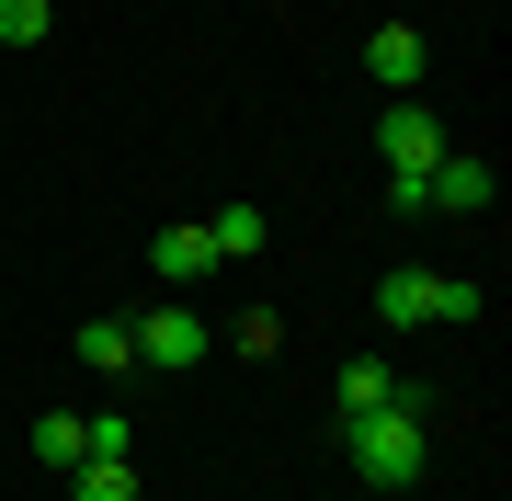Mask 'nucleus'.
<instances>
[{
    "label": "nucleus",
    "mask_w": 512,
    "mask_h": 501,
    "mask_svg": "<svg viewBox=\"0 0 512 501\" xmlns=\"http://www.w3.org/2000/svg\"><path fill=\"white\" fill-rule=\"evenodd\" d=\"M444 149H456V137H444V114L421 103V92H399V103H387V126H376V160H387V183H421V171H433Z\"/></svg>",
    "instance_id": "7ed1b4c3"
},
{
    "label": "nucleus",
    "mask_w": 512,
    "mask_h": 501,
    "mask_svg": "<svg viewBox=\"0 0 512 501\" xmlns=\"http://www.w3.org/2000/svg\"><path fill=\"white\" fill-rule=\"evenodd\" d=\"M126 331H137V365H160V376H183V365H205V353H217V331H205L194 297H160L148 319H126Z\"/></svg>",
    "instance_id": "20e7f679"
},
{
    "label": "nucleus",
    "mask_w": 512,
    "mask_h": 501,
    "mask_svg": "<svg viewBox=\"0 0 512 501\" xmlns=\"http://www.w3.org/2000/svg\"><path fill=\"white\" fill-rule=\"evenodd\" d=\"M353 479H365V490H387V501H399L410 479H421V456H433V445H421V410L410 399H387V410H353Z\"/></svg>",
    "instance_id": "f257e3e1"
},
{
    "label": "nucleus",
    "mask_w": 512,
    "mask_h": 501,
    "mask_svg": "<svg viewBox=\"0 0 512 501\" xmlns=\"http://www.w3.org/2000/svg\"><path fill=\"white\" fill-rule=\"evenodd\" d=\"M205 240H217V262H251L274 228H262V205H217V217H205Z\"/></svg>",
    "instance_id": "9d476101"
},
{
    "label": "nucleus",
    "mask_w": 512,
    "mask_h": 501,
    "mask_svg": "<svg viewBox=\"0 0 512 501\" xmlns=\"http://www.w3.org/2000/svg\"><path fill=\"white\" fill-rule=\"evenodd\" d=\"M148 262H160V285H171V297H194V285L217 274V240H205V217L160 228V240H148Z\"/></svg>",
    "instance_id": "423d86ee"
},
{
    "label": "nucleus",
    "mask_w": 512,
    "mask_h": 501,
    "mask_svg": "<svg viewBox=\"0 0 512 501\" xmlns=\"http://www.w3.org/2000/svg\"><path fill=\"white\" fill-rule=\"evenodd\" d=\"M69 353H80L92 376H137V331H126V319H80V331H69Z\"/></svg>",
    "instance_id": "6e6552de"
},
{
    "label": "nucleus",
    "mask_w": 512,
    "mask_h": 501,
    "mask_svg": "<svg viewBox=\"0 0 512 501\" xmlns=\"http://www.w3.org/2000/svg\"><path fill=\"white\" fill-rule=\"evenodd\" d=\"M57 35V0H0V57L12 46H46Z\"/></svg>",
    "instance_id": "f8f14e48"
},
{
    "label": "nucleus",
    "mask_w": 512,
    "mask_h": 501,
    "mask_svg": "<svg viewBox=\"0 0 512 501\" xmlns=\"http://www.w3.org/2000/svg\"><path fill=\"white\" fill-rule=\"evenodd\" d=\"M421 194H433L444 217H490V160H456V149H444L433 171H421Z\"/></svg>",
    "instance_id": "0eeeda50"
},
{
    "label": "nucleus",
    "mask_w": 512,
    "mask_h": 501,
    "mask_svg": "<svg viewBox=\"0 0 512 501\" xmlns=\"http://www.w3.org/2000/svg\"><path fill=\"white\" fill-rule=\"evenodd\" d=\"M387 399H399V376H387L376 353H353V365L330 376V410H342V422H353V410H387Z\"/></svg>",
    "instance_id": "1a4fd4ad"
},
{
    "label": "nucleus",
    "mask_w": 512,
    "mask_h": 501,
    "mask_svg": "<svg viewBox=\"0 0 512 501\" xmlns=\"http://www.w3.org/2000/svg\"><path fill=\"white\" fill-rule=\"evenodd\" d=\"M353 501H387V490H353Z\"/></svg>",
    "instance_id": "dca6fc26"
},
{
    "label": "nucleus",
    "mask_w": 512,
    "mask_h": 501,
    "mask_svg": "<svg viewBox=\"0 0 512 501\" xmlns=\"http://www.w3.org/2000/svg\"><path fill=\"white\" fill-rule=\"evenodd\" d=\"M376 319H387V331H467V319H478V285H467V274H421V262H399V274L376 285Z\"/></svg>",
    "instance_id": "f03ea898"
},
{
    "label": "nucleus",
    "mask_w": 512,
    "mask_h": 501,
    "mask_svg": "<svg viewBox=\"0 0 512 501\" xmlns=\"http://www.w3.org/2000/svg\"><path fill=\"white\" fill-rule=\"evenodd\" d=\"M35 456L46 467H80V410H35Z\"/></svg>",
    "instance_id": "4468645a"
},
{
    "label": "nucleus",
    "mask_w": 512,
    "mask_h": 501,
    "mask_svg": "<svg viewBox=\"0 0 512 501\" xmlns=\"http://www.w3.org/2000/svg\"><path fill=\"white\" fill-rule=\"evenodd\" d=\"M80 456H114V467H126V410H80Z\"/></svg>",
    "instance_id": "2eb2a0df"
},
{
    "label": "nucleus",
    "mask_w": 512,
    "mask_h": 501,
    "mask_svg": "<svg viewBox=\"0 0 512 501\" xmlns=\"http://www.w3.org/2000/svg\"><path fill=\"white\" fill-rule=\"evenodd\" d=\"M228 353H251V365H274V353H285V319H274V308H239V319H228Z\"/></svg>",
    "instance_id": "ddd939ff"
},
{
    "label": "nucleus",
    "mask_w": 512,
    "mask_h": 501,
    "mask_svg": "<svg viewBox=\"0 0 512 501\" xmlns=\"http://www.w3.org/2000/svg\"><path fill=\"white\" fill-rule=\"evenodd\" d=\"M69 501H137V467H114V456H80V467H69Z\"/></svg>",
    "instance_id": "9b49d317"
},
{
    "label": "nucleus",
    "mask_w": 512,
    "mask_h": 501,
    "mask_svg": "<svg viewBox=\"0 0 512 501\" xmlns=\"http://www.w3.org/2000/svg\"><path fill=\"white\" fill-rule=\"evenodd\" d=\"M365 69L387 80V103H399V92H421V69H433V46H421V23H376V35H365Z\"/></svg>",
    "instance_id": "39448f33"
}]
</instances>
